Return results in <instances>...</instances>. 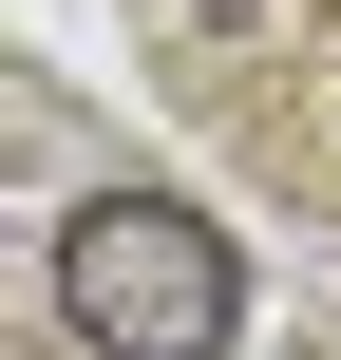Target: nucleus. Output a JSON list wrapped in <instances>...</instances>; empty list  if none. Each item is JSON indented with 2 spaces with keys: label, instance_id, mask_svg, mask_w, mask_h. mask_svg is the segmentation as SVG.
<instances>
[{
  "label": "nucleus",
  "instance_id": "f257e3e1",
  "mask_svg": "<svg viewBox=\"0 0 341 360\" xmlns=\"http://www.w3.org/2000/svg\"><path fill=\"white\" fill-rule=\"evenodd\" d=\"M57 304H76L95 360H228L247 342V266H228V228L171 209V190H95V209L57 228Z\"/></svg>",
  "mask_w": 341,
  "mask_h": 360
}]
</instances>
